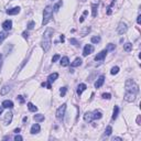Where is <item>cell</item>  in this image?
Here are the masks:
<instances>
[{"instance_id":"obj_1","label":"cell","mask_w":141,"mask_h":141,"mask_svg":"<svg viewBox=\"0 0 141 141\" xmlns=\"http://www.w3.org/2000/svg\"><path fill=\"white\" fill-rule=\"evenodd\" d=\"M126 92H125V100L127 101H133L136 99V97H137V94L138 92H139V86L137 85V83H136L135 81H132V79H128L127 82H126Z\"/></svg>"},{"instance_id":"obj_2","label":"cell","mask_w":141,"mask_h":141,"mask_svg":"<svg viewBox=\"0 0 141 141\" xmlns=\"http://www.w3.org/2000/svg\"><path fill=\"white\" fill-rule=\"evenodd\" d=\"M52 34H53L52 29H47V31L44 32V34H43L41 44H42V48L44 52H47L51 47V38H52Z\"/></svg>"},{"instance_id":"obj_3","label":"cell","mask_w":141,"mask_h":141,"mask_svg":"<svg viewBox=\"0 0 141 141\" xmlns=\"http://www.w3.org/2000/svg\"><path fill=\"white\" fill-rule=\"evenodd\" d=\"M53 17V8L51 6H47L44 9V12H43V21H42V25L47 24L48 22L51 21Z\"/></svg>"},{"instance_id":"obj_4","label":"cell","mask_w":141,"mask_h":141,"mask_svg":"<svg viewBox=\"0 0 141 141\" xmlns=\"http://www.w3.org/2000/svg\"><path fill=\"white\" fill-rule=\"evenodd\" d=\"M65 110H66V104H63L57 110H56V118L58 120H63L65 116Z\"/></svg>"},{"instance_id":"obj_5","label":"cell","mask_w":141,"mask_h":141,"mask_svg":"<svg viewBox=\"0 0 141 141\" xmlns=\"http://www.w3.org/2000/svg\"><path fill=\"white\" fill-rule=\"evenodd\" d=\"M94 52V47L92 44H86L85 47H84V51H83V55L84 56H87L89 54H92V53Z\"/></svg>"},{"instance_id":"obj_6","label":"cell","mask_w":141,"mask_h":141,"mask_svg":"<svg viewBox=\"0 0 141 141\" xmlns=\"http://www.w3.org/2000/svg\"><path fill=\"white\" fill-rule=\"evenodd\" d=\"M127 31V24L125 22H120L119 25H118V29H117V32L119 34H124V33Z\"/></svg>"},{"instance_id":"obj_7","label":"cell","mask_w":141,"mask_h":141,"mask_svg":"<svg viewBox=\"0 0 141 141\" xmlns=\"http://www.w3.org/2000/svg\"><path fill=\"white\" fill-rule=\"evenodd\" d=\"M2 28H3L4 31H10L12 29V21L11 20H6V21L2 23Z\"/></svg>"},{"instance_id":"obj_8","label":"cell","mask_w":141,"mask_h":141,"mask_svg":"<svg viewBox=\"0 0 141 141\" xmlns=\"http://www.w3.org/2000/svg\"><path fill=\"white\" fill-rule=\"evenodd\" d=\"M104 82H105V76L104 75H100L98 77V79L96 81V83H95V87H96V88L101 87L102 85H104Z\"/></svg>"},{"instance_id":"obj_9","label":"cell","mask_w":141,"mask_h":141,"mask_svg":"<svg viewBox=\"0 0 141 141\" xmlns=\"http://www.w3.org/2000/svg\"><path fill=\"white\" fill-rule=\"evenodd\" d=\"M106 54H107V51L104 50L101 51V52H99L98 54L95 56V61H102L105 57H106Z\"/></svg>"},{"instance_id":"obj_10","label":"cell","mask_w":141,"mask_h":141,"mask_svg":"<svg viewBox=\"0 0 141 141\" xmlns=\"http://www.w3.org/2000/svg\"><path fill=\"white\" fill-rule=\"evenodd\" d=\"M12 120V114L11 112H7L6 116H4V119H3V124L4 125H10Z\"/></svg>"},{"instance_id":"obj_11","label":"cell","mask_w":141,"mask_h":141,"mask_svg":"<svg viewBox=\"0 0 141 141\" xmlns=\"http://www.w3.org/2000/svg\"><path fill=\"white\" fill-rule=\"evenodd\" d=\"M40 130H41V127H40V125L39 124H34L31 127V133L32 135H35V133H39L40 132Z\"/></svg>"},{"instance_id":"obj_12","label":"cell","mask_w":141,"mask_h":141,"mask_svg":"<svg viewBox=\"0 0 141 141\" xmlns=\"http://www.w3.org/2000/svg\"><path fill=\"white\" fill-rule=\"evenodd\" d=\"M2 106H3V108L12 109L13 108V102H12L11 100H3L2 101Z\"/></svg>"},{"instance_id":"obj_13","label":"cell","mask_w":141,"mask_h":141,"mask_svg":"<svg viewBox=\"0 0 141 141\" xmlns=\"http://www.w3.org/2000/svg\"><path fill=\"white\" fill-rule=\"evenodd\" d=\"M84 120H85L86 122H92L93 121V114L92 112H89V111H87L85 115H84Z\"/></svg>"},{"instance_id":"obj_14","label":"cell","mask_w":141,"mask_h":141,"mask_svg":"<svg viewBox=\"0 0 141 141\" xmlns=\"http://www.w3.org/2000/svg\"><path fill=\"white\" fill-rule=\"evenodd\" d=\"M57 77H58V74L57 73H53V74H51V75L47 77V82L52 84L53 82H55L56 79H57Z\"/></svg>"},{"instance_id":"obj_15","label":"cell","mask_w":141,"mask_h":141,"mask_svg":"<svg viewBox=\"0 0 141 141\" xmlns=\"http://www.w3.org/2000/svg\"><path fill=\"white\" fill-rule=\"evenodd\" d=\"M19 12H20L19 7H14V8H12V9L7 10V13H8V14H18Z\"/></svg>"},{"instance_id":"obj_16","label":"cell","mask_w":141,"mask_h":141,"mask_svg":"<svg viewBox=\"0 0 141 141\" xmlns=\"http://www.w3.org/2000/svg\"><path fill=\"white\" fill-rule=\"evenodd\" d=\"M87 88V86L85 85V84H79V85L77 86V95H79L81 96L82 93H83L84 91Z\"/></svg>"},{"instance_id":"obj_17","label":"cell","mask_w":141,"mask_h":141,"mask_svg":"<svg viewBox=\"0 0 141 141\" xmlns=\"http://www.w3.org/2000/svg\"><path fill=\"white\" fill-rule=\"evenodd\" d=\"M33 119L35 120V122H41L44 120V115H41V114L34 115V116H33Z\"/></svg>"},{"instance_id":"obj_18","label":"cell","mask_w":141,"mask_h":141,"mask_svg":"<svg viewBox=\"0 0 141 141\" xmlns=\"http://www.w3.org/2000/svg\"><path fill=\"white\" fill-rule=\"evenodd\" d=\"M93 114V119H100L102 117V114L100 111H98V110H95L94 112H92Z\"/></svg>"},{"instance_id":"obj_19","label":"cell","mask_w":141,"mask_h":141,"mask_svg":"<svg viewBox=\"0 0 141 141\" xmlns=\"http://www.w3.org/2000/svg\"><path fill=\"white\" fill-rule=\"evenodd\" d=\"M68 64H70V60H68L67 56L62 57V60H61V65L62 66H68Z\"/></svg>"},{"instance_id":"obj_20","label":"cell","mask_w":141,"mask_h":141,"mask_svg":"<svg viewBox=\"0 0 141 141\" xmlns=\"http://www.w3.org/2000/svg\"><path fill=\"white\" fill-rule=\"evenodd\" d=\"M82 62H83V61H82V58L77 57V58H75V61H74V62L72 63L71 65L73 66V67H76V66H79V65H82Z\"/></svg>"},{"instance_id":"obj_21","label":"cell","mask_w":141,"mask_h":141,"mask_svg":"<svg viewBox=\"0 0 141 141\" xmlns=\"http://www.w3.org/2000/svg\"><path fill=\"white\" fill-rule=\"evenodd\" d=\"M9 92H10V86L6 85V86L2 87V89L0 91V94H1V95H6L7 93H9Z\"/></svg>"},{"instance_id":"obj_22","label":"cell","mask_w":141,"mask_h":141,"mask_svg":"<svg viewBox=\"0 0 141 141\" xmlns=\"http://www.w3.org/2000/svg\"><path fill=\"white\" fill-rule=\"evenodd\" d=\"M124 50L126 51V52H130V51L132 50V44L131 43H126V44H124Z\"/></svg>"},{"instance_id":"obj_23","label":"cell","mask_w":141,"mask_h":141,"mask_svg":"<svg viewBox=\"0 0 141 141\" xmlns=\"http://www.w3.org/2000/svg\"><path fill=\"white\" fill-rule=\"evenodd\" d=\"M28 108H29V110L30 111H32V112H35L38 110V107L34 106L32 102H29V104H28Z\"/></svg>"},{"instance_id":"obj_24","label":"cell","mask_w":141,"mask_h":141,"mask_svg":"<svg viewBox=\"0 0 141 141\" xmlns=\"http://www.w3.org/2000/svg\"><path fill=\"white\" fill-rule=\"evenodd\" d=\"M118 112H119V108H118V106H115V108H114V114H112V120L117 119Z\"/></svg>"},{"instance_id":"obj_25","label":"cell","mask_w":141,"mask_h":141,"mask_svg":"<svg viewBox=\"0 0 141 141\" xmlns=\"http://www.w3.org/2000/svg\"><path fill=\"white\" fill-rule=\"evenodd\" d=\"M62 4H63V1H62V0H61V1H58L57 3H56L54 7H53V9H54V11H55V12H57L58 10H60L61 7H62Z\"/></svg>"},{"instance_id":"obj_26","label":"cell","mask_w":141,"mask_h":141,"mask_svg":"<svg viewBox=\"0 0 141 141\" xmlns=\"http://www.w3.org/2000/svg\"><path fill=\"white\" fill-rule=\"evenodd\" d=\"M97 8H98V6H97L96 3H94L93 6H92V9H93V17L96 18L97 16Z\"/></svg>"},{"instance_id":"obj_27","label":"cell","mask_w":141,"mask_h":141,"mask_svg":"<svg viewBox=\"0 0 141 141\" xmlns=\"http://www.w3.org/2000/svg\"><path fill=\"white\" fill-rule=\"evenodd\" d=\"M7 37H8V34H7L6 32H0V43L3 42V40L6 39Z\"/></svg>"},{"instance_id":"obj_28","label":"cell","mask_w":141,"mask_h":141,"mask_svg":"<svg viewBox=\"0 0 141 141\" xmlns=\"http://www.w3.org/2000/svg\"><path fill=\"white\" fill-rule=\"evenodd\" d=\"M111 132H112V128L110 127V126H108V127L106 128V130H105V135H106V136H110V135H111Z\"/></svg>"},{"instance_id":"obj_29","label":"cell","mask_w":141,"mask_h":141,"mask_svg":"<svg viewBox=\"0 0 141 141\" xmlns=\"http://www.w3.org/2000/svg\"><path fill=\"white\" fill-rule=\"evenodd\" d=\"M115 44H112V43H110V44H108L107 45V47H106V51L107 52H109V51H114L115 50Z\"/></svg>"},{"instance_id":"obj_30","label":"cell","mask_w":141,"mask_h":141,"mask_svg":"<svg viewBox=\"0 0 141 141\" xmlns=\"http://www.w3.org/2000/svg\"><path fill=\"white\" fill-rule=\"evenodd\" d=\"M118 72H119V67H118V66H115V67H112V68H111L110 73H111V75H116Z\"/></svg>"},{"instance_id":"obj_31","label":"cell","mask_w":141,"mask_h":141,"mask_svg":"<svg viewBox=\"0 0 141 141\" xmlns=\"http://www.w3.org/2000/svg\"><path fill=\"white\" fill-rule=\"evenodd\" d=\"M92 42L96 43V44H97V43H99V42H100V37H93V38H92Z\"/></svg>"},{"instance_id":"obj_32","label":"cell","mask_w":141,"mask_h":141,"mask_svg":"<svg viewBox=\"0 0 141 141\" xmlns=\"http://www.w3.org/2000/svg\"><path fill=\"white\" fill-rule=\"evenodd\" d=\"M66 92H67V88H66V87H62V88H61V91H60V94H61V96H62V97H64V96H65Z\"/></svg>"},{"instance_id":"obj_33","label":"cell","mask_w":141,"mask_h":141,"mask_svg":"<svg viewBox=\"0 0 141 141\" xmlns=\"http://www.w3.org/2000/svg\"><path fill=\"white\" fill-rule=\"evenodd\" d=\"M102 98H104V99H110V98H111V95H110V94H108V93H105V94H102Z\"/></svg>"},{"instance_id":"obj_34","label":"cell","mask_w":141,"mask_h":141,"mask_svg":"<svg viewBox=\"0 0 141 141\" xmlns=\"http://www.w3.org/2000/svg\"><path fill=\"white\" fill-rule=\"evenodd\" d=\"M70 43L71 44H73V45H78V42H77V40L76 39H70Z\"/></svg>"},{"instance_id":"obj_35","label":"cell","mask_w":141,"mask_h":141,"mask_svg":"<svg viewBox=\"0 0 141 141\" xmlns=\"http://www.w3.org/2000/svg\"><path fill=\"white\" fill-rule=\"evenodd\" d=\"M61 57V56H60V54H55L54 56H53V57H52V62L53 63H54V62H56V61H57L58 60V58H60Z\"/></svg>"},{"instance_id":"obj_36","label":"cell","mask_w":141,"mask_h":141,"mask_svg":"<svg viewBox=\"0 0 141 141\" xmlns=\"http://www.w3.org/2000/svg\"><path fill=\"white\" fill-rule=\"evenodd\" d=\"M33 28H34V22H33V21L29 22V24H28V29L31 30V29H33Z\"/></svg>"},{"instance_id":"obj_37","label":"cell","mask_w":141,"mask_h":141,"mask_svg":"<svg viewBox=\"0 0 141 141\" xmlns=\"http://www.w3.org/2000/svg\"><path fill=\"white\" fill-rule=\"evenodd\" d=\"M22 139H23V138H22L21 136H18V135H17L16 137H14V140H16V141H21Z\"/></svg>"},{"instance_id":"obj_38","label":"cell","mask_w":141,"mask_h":141,"mask_svg":"<svg viewBox=\"0 0 141 141\" xmlns=\"http://www.w3.org/2000/svg\"><path fill=\"white\" fill-rule=\"evenodd\" d=\"M17 99H19V101L21 102V104H23V102H24V99H23V97H22V96H18Z\"/></svg>"},{"instance_id":"obj_39","label":"cell","mask_w":141,"mask_h":141,"mask_svg":"<svg viewBox=\"0 0 141 141\" xmlns=\"http://www.w3.org/2000/svg\"><path fill=\"white\" fill-rule=\"evenodd\" d=\"M137 22H138V24H140V23H141V16H138V19H137Z\"/></svg>"},{"instance_id":"obj_40","label":"cell","mask_w":141,"mask_h":141,"mask_svg":"<svg viewBox=\"0 0 141 141\" xmlns=\"http://www.w3.org/2000/svg\"><path fill=\"white\" fill-rule=\"evenodd\" d=\"M1 66H2V55L0 54V70H1Z\"/></svg>"},{"instance_id":"obj_41","label":"cell","mask_w":141,"mask_h":141,"mask_svg":"<svg viewBox=\"0 0 141 141\" xmlns=\"http://www.w3.org/2000/svg\"><path fill=\"white\" fill-rule=\"evenodd\" d=\"M22 35H23L24 39H28V33L27 32H23V33H22Z\"/></svg>"},{"instance_id":"obj_42","label":"cell","mask_w":141,"mask_h":141,"mask_svg":"<svg viewBox=\"0 0 141 141\" xmlns=\"http://www.w3.org/2000/svg\"><path fill=\"white\" fill-rule=\"evenodd\" d=\"M64 41H65V38H64V35L62 34V35H61V42H62V43H63V42H64Z\"/></svg>"},{"instance_id":"obj_43","label":"cell","mask_w":141,"mask_h":141,"mask_svg":"<svg viewBox=\"0 0 141 141\" xmlns=\"http://www.w3.org/2000/svg\"><path fill=\"white\" fill-rule=\"evenodd\" d=\"M2 112H3V106H1V107H0V115H1Z\"/></svg>"},{"instance_id":"obj_44","label":"cell","mask_w":141,"mask_h":141,"mask_svg":"<svg viewBox=\"0 0 141 141\" xmlns=\"http://www.w3.org/2000/svg\"><path fill=\"white\" fill-rule=\"evenodd\" d=\"M20 130H21V129H20V128H17V129H14V132L18 133V132H20Z\"/></svg>"},{"instance_id":"obj_45","label":"cell","mask_w":141,"mask_h":141,"mask_svg":"<svg viewBox=\"0 0 141 141\" xmlns=\"http://www.w3.org/2000/svg\"><path fill=\"white\" fill-rule=\"evenodd\" d=\"M112 140H122L121 138H118V137H115V138H112Z\"/></svg>"},{"instance_id":"obj_46","label":"cell","mask_w":141,"mask_h":141,"mask_svg":"<svg viewBox=\"0 0 141 141\" xmlns=\"http://www.w3.org/2000/svg\"><path fill=\"white\" fill-rule=\"evenodd\" d=\"M23 121H24V122L28 121V117H24V118H23Z\"/></svg>"}]
</instances>
